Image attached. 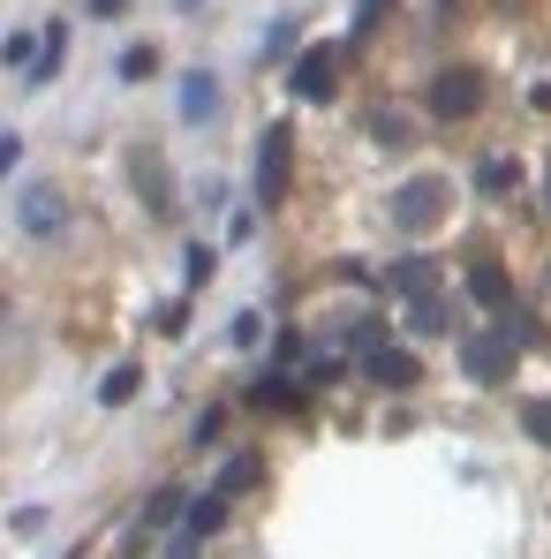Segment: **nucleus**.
I'll use <instances>...</instances> for the list:
<instances>
[{
	"mask_svg": "<svg viewBox=\"0 0 551 559\" xmlns=\"http://www.w3.org/2000/svg\"><path fill=\"white\" fill-rule=\"evenodd\" d=\"M431 265H423V258H408V265H393V273H385V287H400V295H423V287H431Z\"/></svg>",
	"mask_w": 551,
	"mask_h": 559,
	"instance_id": "nucleus-13",
	"label": "nucleus"
},
{
	"mask_svg": "<svg viewBox=\"0 0 551 559\" xmlns=\"http://www.w3.org/2000/svg\"><path fill=\"white\" fill-rule=\"evenodd\" d=\"M136 385H144V371H136V364H113V371L98 378V408H121Z\"/></svg>",
	"mask_w": 551,
	"mask_h": 559,
	"instance_id": "nucleus-11",
	"label": "nucleus"
},
{
	"mask_svg": "<svg viewBox=\"0 0 551 559\" xmlns=\"http://www.w3.org/2000/svg\"><path fill=\"white\" fill-rule=\"evenodd\" d=\"M476 189H483V197H506V189H514V167H506V159H483V167H476Z\"/></svg>",
	"mask_w": 551,
	"mask_h": 559,
	"instance_id": "nucleus-15",
	"label": "nucleus"
},
{
	"mask_svg": "<svg viewBox=\"0 0 551 559\" xmlns=\"http://www.w3.org/2000/svg\"><path fill=\"white\" fill-rule=\"evenodd\" d=\"M15 159H23V144H15V136H0V182H8V167H15Z\"/></svg>",
	"mask_w": 551,
	"mask_h": 559,
	"instance_id": "nucleus-22",
	"label": "nucleus"
},
{
	"mask_svg": "<svg viewBox=\"0 0 551 559\" xmlns=\"http://www.w3.org/2000/svg\"><path fill=\"white\" fill-rule=\"evenodd\" d=\"M250 484H257V454H235L227 476H219V499H235V491H250Z\"/></svg>",
	"mask_w": 551,
	"mask_h": 559,
	"instance_id": "nucleus-14",
	"label": "nucleus"
},
{
	"mask_svg": "<svg viewBox=\"0 0 551 559\" xmlns=\"http://www.w3.org/2000/svg\"><path fill=\"white\" fill-rule=\"evenodd\" d=\"M378 8H385V0H356V31H370V23H378Z\"/></svg>",
	"mask_w": 551,
	"mask_h": 559,
	"instance_id": "nucleus-23",
	"label": "nucleus"
},
{
	"mask_svg": "<svg viewBox=\"0 0 551 559\" xmlns=\"http://www.w3.org/2000/svg\"><path fill=\"white\" fill-rule=\"evenodd\" d=\"M514 348H522V341H499V333H476V341L460 348V371H468V378H483V385H499V378L514 371Z\"/></svg>",
	"mask_w": 551,
	"mask_h": 559,
	"instance_id": "nucleus-4",
	"label": "nucleus"
},
{
	"mask_svg": "<svg viewBox=\"0 0 551 559\" xmlns=\"http://www.w3.org/2000/svg\"><path fill=\"white\" fill-rule=\"evenodd\" d=\"M219 114V76L212 69H189L182 76V121H212Z\"/></svg>",
	"mask_w": 551,
	"mask_h": 559,
	"instance_id": "nucleus-8",
	"label": "nucleus"
},
{
	"mask_svg": "<svg viewBox=\"0 0 551 559\" xmlns=\"http://www.w3.org/2000/svg\"><path fill=\"white\" fill-rule=\"evenodd\" d=\"M182 273H189V287H204V280H212V250H204V242H189Z\"/></svg>",
	"mask_w": 551,
	"mask_h": 559,
	"instance_id": "nucleus-20",
	"label": "nucleus"
},
{
	"mask_svg": "<svg viewBox=\"0 0 551 559\" xmlns=\"http://www.w3.org/2000/svg\"><path fill=\"white\" fill-rule=\"evenodd\" d=\"M363 371L378 378V385H416V356H408V348H378V333H370V348H363Z\"/></svg>",
	"mask_w": 551,
	"mask_h": 559,
	"instance_id": "nucleus-6",
	"label": "nucleus"
},
{
	"mask_svg": "<svg viewBox=\"0 0 551 559\" xmlns=\"http://www.w3.org/2000/svg\"><path fill=\"white\" fill-rule=\"evenodd\" d=\"M189 507V491H175V484H159L152 499H144V530H175V514Z\"/></svg>",
	"mask_w": 551,
	"mask_h": 559,
	"instance_id": "nucleus-10",
	"label": "nucleus"
},
{
	"mask_svg": "<svg viewBox=\"0 0 551 559\" xmlns=\"http://www.w3.org/2000/svg\"><path fill=\"white\" fill-rule=\"evenodd\" d=\"M544 204H551V175H544Z\"/></svg>",
	"mask_w": 551,
	"mask_h": 559,
	"instance_id": "nucleus-25",
	"label": "nucleus"
},
{
	"mask_svg": "<svg viewBox=\"0 0 551 559\" xmlns=\"http://www.w3.org/2000/svg\"><path fill=\"white\" fill-rule=\"evenodd\" d=\"M439 204H446V182H439V175H416V182L393 189V219H400L408 235H416V227H431V219H439Z\"/></svg>",
	"mask_w": 551,
	"mask_h": 559,
	"instance_id": "nucleus-1",
	"label": "nucleus"
},
{
	"mask_svg": "<svg viewBox=\"0 0 551 559\" xmlns=\"http://www.w3.org/2000/svg\"><path fill=\"white\" fill-rule=\"evenodd\" d=\"M250 401H257V408H295V385H287V378H257Z\"/></svg>",
	"mask_w": 551,
	"mask_h": 559,
	"instance_id": "nucleus-19",
	"label": "nucleus"
},
{
	"mask_svg": "<svg viewBox=\"0 0 551 559\" xmlns=\"http://www.w3.org/2000/svg\"><path fill=\"white\" fill-rule=\"evenodd\" d=\"M522 431H529L537 447H551V401H522Z\"/></svg>",
	"mask_w": 551,
	"mask_h": 559,
	"instance_id": "nucleus-16",
	"label": "nucleus"
},
{
	"mask_svg": "<svg viewBox=\"0 0 551 559\" xmlns=\"http://www.w3.org/2000/svg\"><path fill=\"white\" fill-rule=\"evenodd\" d=\"M468 295H476V302H491V310H514V302H506V273H499V265H476V273H468Z\"/></svg>",
	"mask_w": 551,
	"mask_h": 559,
	"instance_id": "nucleus-12",
	"label": "nucleus"
},
{
	"mask_svg": "<svg viewBox=\"0 0 551 559\" xmlns=\"http://www.w3.org/2000/svg\"><path fill=\"white\" fill-rule=\"evenodd\" d=\"M279 189H287V129H265V144H257V204H279Z\"/></svg>",
	"mask_w": 551,
	"mask_h": 559,
	"instance_id": "nucleus-5",
	"label": "nucleus"
},
{
	"mask_svg": "<svg viewBox=\"0 0 551 559\" xmlns=\"http://www.w3.org/2000/svg\"><path fill=\"white\" fill-rule=\"evenodd\" d=\"M408 325H416V333H439V325H446V302H439V295H416Z\"/></svg>",
	"mask_w": 551,
	"mask_h": 559,
	"instance_id": "nucleus-17",
	"label": "nucleus"
},
{
	"mask_svg": "<svg viewBox=\"0 0 551 559\" xmlns=\"http://www.w3.org/2000/svg\"><path fill=\"white\" fill-rule=\"evenodd\" d=\"M483 106V76L476 69H446L439 84H431V114L439 121H460V114H476Z\"/></svg>",
	"mask_w": 551,
	"mask_h": 559,
	"instance_id": "nucleus-2",
	"label": "nucleus"
},
{
	"mask_svg": "<svg viewBox=\"0 0 551 559\" xmlns=\"http://www.w3.org/2000/svg\"><path fill=\"white\" fill-rule=\"evenodd\" d=\"M136 182H144L152 204H167V175H159V159H152V152H136Z\"/></svg>",
	"mask_w": 551,
	"mask_h": 559,
	"instance_id": "nucleus-18",
	"label": "nucleus"
},
{
	"mask_svg": "<svg viewBox=\"0 0 551 559\" xmlns=\"http://www.w3.org/2000/svg\"><path fill=\"white\" fill-rule=\"evenodd\" d=\"M333 76H340V53H333V46H318V53H302V61L287 69V92L318 106V98H333Z\"/></svg>",
	"mask_w": 551,
	"mask_h": 559,
	"instance_id": "nucleus-3",
	"label": "nucleus"
},
{
	"mask_svg": "<svg viewBox=\"0 0 551 559\" xmlns=\"http://www.w3.org/2000/svg\"><path fill=\"white\" fill-rule=\"evenodd\" d=\"M84 8H92V15H121L129 0H84Z\"/></svg>",
	"mask_w": 551,
	"mask_h": 559,
	"instance_id": "nucleus-24",
	"label": "nucleus"
},
{
	"mask_svg": "<svg viewBox=\"0 0 551 559\" xmlns=\"http://www.w3.org/2000/svg\"><path fill=\"white\" fill-rule=\"evenodd\" d=\"M219 522H227V499H219V491H204V499H189V507H182V537H189V545H204Z\"/></svg>",
	"mask_w": 551,
	"mask_h": 559,
	"instance_id": "nucleus-9",
	"label": "nucleus"
},
{
	"mask_svg": "<svg viewBox=\"0 0 551 559\" xmlns=\"http://www.w3.org/2000/svg\"><path fill=\"white\" fill-rule=\"evenodd\" d=\"M53 227H61V189L31 182L23 189V235H53Z\"/></svg>",
	"mask_w": 551,
	"mask_h": 559,
	"instance_id": "nucleus-7",
	"label": "nucleus"
},
{
	"mask_svg": "<svg viewBox=\"0 0 551 559\" xmlns=\"http://www.w3.org/2000/svg\"><path fill=\"white\" fill-rule=\"evenodd\" d=\"M227 333H235V348H257V333H265V318H257V310H242V318H235Z\"/></svg>",
	"mask_w": 551,
	"mask_h": 559,
	"instance_id": "nucleus-21",
	"label": "nucleus"
}]
</instances>
